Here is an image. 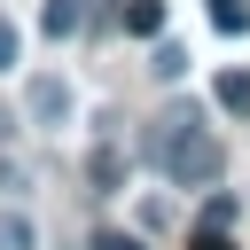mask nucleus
I'll return each mask as SVG.
<instances>
[{
	"mask_svg": "<svg viewBox=\"0 0 250 250\" xmlns=\"http://www.w3.org/2000/svg\"><path fill=\"white\" fill-rule=\"evenodd\" d=\"M156 164H164V180H172V188H211V180L227 172V148L195 125V109H180V117H164V125H156Z\"/></svg>",
	"mask_w": 250,
	"mask_h": 250,
	"instance_id": "1",
	"label": "nucleus"
},
{
	"mask_svg": "<svg viewBox=\"0 0 250 250\" xmlns=\"http://www.w3.org/2000/svg\"><path fill=\"white\" fill-rule=\"evenodd\" d=\"M31 117H39V125H62V117H70V86H62V78H31Z\"/></svg>",
	"mask_w": 250,
	"mask_h": 250,
	"instance_id": "2",
	"label": "nucleus"
},
{
	"mask_svg": "<svg viewBox=\"0 0 250 250\" xmlns=\"http://www.w3.org/2000/svg\"><path fill=\"white\" fill-rule=\"evenodd\" d=\"M211 94H219V109H227V117H250V70H219V86H211Z\"/></svg>",
	"mask_w": 250,
	"mask_h": 250,
	"instance_id": "3",
	"label": "nucleus"
},
{
	"mask_svg": "<svg viewBox=\"0 0 250 250\" xmlns=\"http://www.w3.org/2000/svg\"><path fill=\"white\" fill-rule=\"evenodd\" d=\"M78 23H86V8H78V0H47V8H39V31H47V39H70Z\"/></svg>",
	"mask_w": 250,
	"mask_h": 250,
	"instance_id": "4",
	"label": "nucleus"
},
{
	"mask_svg": "<svg viewBox=\"0 0 250 250\" xmlns=\"http://www.w3.org/2000/svg\"><path fill=\"white\" fill-rule=\"evenodd\" d=\"M125 31L156 39V31H164V0H125Z\"/></svg>",
	"mask_w": 250,
	"mask_h": 250,
	"instance_id": "5",
	"label": "nucleus"
},
{
	"mask_svg": "<svg viewBox=\"0 0 250 250\" xmlns=\"http://www.w3.org/2000/svg\"><path fill=\"white\" fill-rule=\"evenodd\" d=\"M211 23H219V31H242L250 8H242V0H211Z\"/></svg>",
	"mask_w": 250,
	"mask_h": 250,
	"instance_id": "6",
	"label": "nucleus"
},
{
	"mask_svg": "<svg viewBox=\"0 0 250 250\" xmlns=\"http://www.w3.org/2000/svg\"><path fill=\"white\" fill-rule=\"evenodd\" d=\"M188 250H234V234H227V227H195V234H188Z\"/></svg>",
	"mask_w": 250,
	"mask_h": 250,
	"instance_id": "7",
	"label": "nucleus"
},
{
	"mask_svg": "<svg viewBox=\"0 0 250 250\" xmlns=\"http://www.w3.org/2000/svg\"><path fill=\"white\" fill-rule=\"evenodd\" d=\"M148 70H156V78H180V70H188V55H180V47H156V62H148Z\"/></svg>",
	"mask_w": 250,
	"mask_h": 250,
	"instance_id": "8",
	"label": "nucleus"
},
{
	"mask_svg": "<svg viewBox=\"0 0 250 250\" xmlns=\"http://www.w3.org/2000/svg\"><path fill=\"white\" fill-rule=\"evenodd\" d=\"M234 211H242V203H234V195H211V203H203V227H227V219H234Z\"/></svg>",
	"mask_w": 250,
	"mask_h": 250,
	"instance_id": "9",
	"label": "nucleus"
},
{
	"mask_svg": "<svg viewBox=\"0 0 250 250\" xmlns=\"http://www.w3.org/2000/svg\"><path fill=\"white\" fill-rule=\"evenodd\" d=\"M16 47H23V39H16V23H0V70L16 62Z\"/></svg>",
	"mask_w": 250,
	"mask_h": 250,
	"instance_id": "10",
	"label": "nucleus"
},
{
	"mask_svg": "<svg viewBox=\"0 0 250 250\" xmlns=\"http://www.w3.org/2000/svg\"><path fill=\"white\" fill-rule=\"evenodd\" d=\"M94 250H148V242H133V234H94Z\"/></svg>",
	"mask_w": 250,
	"mask_h": 250,
	"instance_id": "11",
	"label": "nucleus"
}]
</instances>
